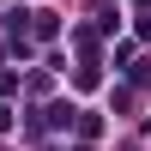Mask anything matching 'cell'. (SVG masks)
Instances as JSON below:
<instances>
[{"instance_id": "6da1fadb", "label": "cell", "mask_w": 151, "mask_h": 151, "mask_svg": "<svg viewBox=\"0 0 151 151\" xmlns=\"http://www.w3.org/2000/svg\"><path fill=\"white\" fill-rule=\"evenodd\" d=\"M73 121H79V109H73V103H48V109H42V127H55V133L73 127Z\"/></svg>"}, {"instance_id": "7a4b0ae2", "label": "cell", "mask_w": 151, "mask_h": 151, "mask_svg": "<svg viewBox=\"0 0 151 151\" xmlns=\"http://www.w3.org/2000/svg\"><path fill=\"white\" fill-rule=\"evenodd\" d=\"M73 85H79V91H97V85H103V73H97V60H85V67L73 73Z\"/></svg>"}, {"instance_id": "3957f363", "label": "cell", "mask_w": 151, "mask_h": 151, "mask_svg": "<svg viewBox=\"0 0 151 151\" xmlns=\"http://www.w3.org/2000/svg\"><path fill=\"white\" fill-rule=\"evenodd\" d=\"M30 30H36V36H42V42H48V36H55L60 24H55V12H30Z\"/></svg>"}, {"instance_id": "277c9868", "label": "cell", "mask_w": 151, "mask_h": 151, "mask_svg": "<svg viewBox=\"0 0 151 151\" xmlns=\"http://www.w3.org/2000/svg\"><path fill=\"white\" fill-rule=\"evenodd\" d=\"M79 133H85V139H97V133H103V121H97L91 109H79Z\"/></svg>"}, {"instance_id": "5b68a950", "label": "cell", "mask_w": 151, "mask_h": 151, "mask_svg": "<svg viewBox=\"0 0 151 151\" xmlns=\"http://www.w3.org/2000/svg\"><path fill=\"white\" fill-rule=\"evenodd\" d=\"M6 127H12V109H6V103H0V133H6Z\"/></svg>"}, {"instance_id": "8992f818", "label": "cell", "mask_w": 151, "mask_h": 151, "mask_svg": "<svg viewBox=\"0 0 151 151\" xmlns=\"http://www.w3.org/2000/svg\"><path fill=\"white\" fill-rule=\"evenodd\" d=\"M73 151H91V145H73Z\"/></svg>"}]
</instances>
